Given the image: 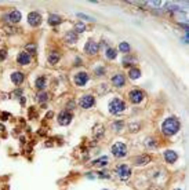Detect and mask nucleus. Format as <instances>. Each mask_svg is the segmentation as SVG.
<instances>
[{"instance_id":"obj_32","label":"nucleus","mask_w":189,"mask_h":190,"mask_svg":"<svg viewBox=\"0 0 189 190\" xmlns=\"http://www.w3.org/2000/svg\"><path fill=\"white\" fill-rule=\"evenodd\" d=\"M149 3H151L152 6H155V7H159L160 4H162V1H149Z\"/></svg>"},{"instance_id":"obj_24","label":"nucleus","mask_w":189,"mask_h":190,"mask_svg":"<svg viewBox=\"0 0 189 190\" xmlns=\"http://www.w3.org/2000/svg\"><path fill=\"white\" fill-rule=\"evenodd\" d=\"M106 57L109 58V59H115V58H116V50L108 48L106 50Z\"/></svg>"},{"instance_id":"obj_7","label":"nucleus","mask_w":189,"mask_h":190,"mask_svg":"<svg viewBox=\"0 0 189 190\" xmlns=\"http://www.w3.org/2000/svg\"><path fill=\"white\" fill-rule=\"evenodd\" d=\"M130 99H131L132 103L142 102V99H144V92L140 91V90H132V91L130 92Z\"/></svg>"},{"instance_id":"obj_21","label":"nucleus","mask_w":189,"mask_h":190,"mask_svg":"<svg viewBox=\"0 0 189 190\" xmlns=\"http://www.w3.org/2000/svg\"><path fill=\"white\" fill-rule=\"evenodd\" d=\"M35 86H36V88H39V90H43V88H44V86H46V79H44V77H39V79L36 80Z\"/></svg>"},{"instance_id":"obj_25","label":"nucleus","mask_w":189,"mask_h":190,"mask_svg":"<svg viewBox=\"0 0 189 190\" xmlns=\"http://www.w3.org/2000/svg\"><path fill=\"white\" fill-rule=\"evenodd\" d=\"M84 29H86L84 23L83 22H79L77 25H76V28H75V32H76V33H82V32H84Z\"/></svg>"},{"instance_id":"obj_30","label":"nucleus","mask_w":189,"mask_h":190,"mask_svg":"<svg viewBox=\"0 0 189 190\" xmlns=\"http://www.w3.org/2000/svg\"><path fill=\"white\" fill-rule=\"evenodd\" d=\"M77 17H80V18L86 19V21H94L93 18H90V17H87V15H84V14H77Z\"/></svg>"},{"instance_id":"obj_4","label":"nucleus","mask_w":189,"mask_h":190,"mask_svg":"<svg viewBox=\"0 0 189 190\" xmlns=\"http://www.w3.org/2000/svg\"><path fill=\"white\" fill-rule=\"evenodd\" d=\"M112 153H113L115 157L120 159V157H124L127 154V148H126L124 143H115L112 146Z\"/></svg>"},{"instance_id":"obj_34","label":"nucleus","mask_w":189,"mask_h":190,"mask_svg":"<svg viewBox=\"0 0 189 190\" xmlns=\"http://www.w3.org/2000/svg\"><path fill=\"white\" fill-rule=\"evenodd\" d=\"M175 190H179V189H175Z\"/></svg>"},{"instance_id":"obj_6","label":"nucleus","mask_w":189,"mask_h":190,"mask_svg":"<svg viewBox=\"0 0 189 190\" xmlns=\"http://www.w3.org/2000/svg\"><path fill=\"white\" fill-rule=\"evenodd\" d=\"M71 121H72V114L69 112H61L58 116V123L61 126H68Z\"/></svg>"},{"instance_id":"obj_28","label":"nucleus","mask_w":189,"mask_h":190,"mask_svg":"<svg viewBox=\"0 0 189 190\" xmlns=\"http://www.w3.org/2000/svg\"><path fill=\"white\" fill-rule=\"evenodd\" d=\"M121 128H123V121H116L115 123V129L119 131V129H121Z\"/></svg>"},{"instance_id":"obj_15","label":"nucleus","mask_w":189,"mask_h":190,"mask_svg":"<svg viewBox=\"0 0 189 190\" xmlns=\"http://www.w3.org/2000/svg\"><path fill=\"white\" fill-rule=\"evenodd\" d=\"M8 19L14 23L19 22V19H21V12L19 11H11L10 14H8Z\"/></svg>"},{"instance_id":"obj_26","label":"nucleus","mask_w":189,"mask_h":190,"mask_svg":"<svg viewBox=\"0 0 189 190\" xmlns=\"http://www.w3.org/2000/svg\"><path fill=\"white\" fill-rule=\"evenodd\" d=\"M26 50L29 51V53H35V51H36V46H35V44H28Z\"/></svg>"},{"instance_id":"obj_8","label":"nucleus","mask_w":189,"mask_h":190,"mask_svg":"<svg viewBox=\"0 0 189 190\" xmlns=\"http://www.w3.org/2000/svg\"><path fill=\"white\" fill-rule=\"evenodd\" d=\"M28 22H29V25H32V26H38V25H40V22H42V17H40V14H38V12H30L29 15H28Z\"/></svg>"},{"instance_id":"obj_31","label":"nucleus","mask_w":189,"mask_h":190,"mask_svg":"<svg viewBox=\"0 0 189 190\" xmlns=\"http://www.w3.org/2000/svg\"><path fill=\"white\" fill-rule=\"evenodd\" d=\"M104 72H105V70H104V68H97L95 69V75H104Z\"/></svg>"},{"instance_id":"obj_29","label":"nucleus","mask_w":189,"mask_h":190,"mask_svg":"<svg viewBox=\"0 0 189 190\" xmlns=\"http://www.w3.org/2000/svg\"><path fill=\"white\" fill-rule=\"evenodd\" d=\"M132 61V58L131 57H126L124 58V61H123V65H124V66H129L130 65V62Z\"/></svg>"},{"instance_id":"obj_16","label":"nucleus","mask_w":189,"mask_h":190,"mask_svg":"<svg viewBox=\"0 0 189 190\" xmlns=\"http://www.w3.org/2000/svg\"><path fill=\"white\" fill-rule=\"evenodd\" d=\"M49 23H50V25H53V26H55V25H60V23H61V17L57 15V14H51V15L49 17Z\"/></svg>"},{"instance_id":"obj_20","label":"nucleus","mask_w":189,"mask_h":190,"mask_svg":"<svg viewBox=\"0 0 189 190\" xmlns=\"http://www.w3.org/2000/svg\"><path fill=\"white\" fill-rule=\"evenodd\" d=\"M36 99H38V102H46L47 101V92L44 91H39L38 95H36Z\"/></svg>"},{"instance_id":"obj_9","label":"nucleus","mask_w":189,"mask_h":190,"mask_svg":"<svg viewBox=\"0 0 189 190\" xmlns=\"http://www.w3.org/2000/svg\"><path fill=\"white\" fill-rule=\"evenodd\" d=\"M88 81V75L84 72H80L77 73L75 76V83L77 84V86H84V84Z\"/></svg>"},{"instance_id":"obj_1","label":"nucleus","mask_w":189,"mask_h":190,"mask_svg":"<svg viewBox=\"0 0 189 190\" xmlns=\"http://www.w3.org/2000/svg\"><path fill=\"white\" fill-rule=\"evenodd\" d=\"M179 121H178L175 117H168L166 118L162 124V131L164 135L167 137H171V135H174L175 132H178V129H179Z\"/></svg>"},{"instance_id":"obj_17","label":"nucleus","mask_w":189,"mask_h":190,"mask_svg":"<svg viewBox=\"0 0 189 190\" xmlns=\"http://www.w3.org/2000/svg\"><path fill=\"white\" fill-rule=\"evenodd\" d=\"M65 39H66V42H69V43H75L76 40H77V33H76L75 31H71L65 34Z\"/></svg>"},{"instance_id":"obj_22","label":"nucleus","mask_w":189,"mask_h":190,"mask_svg":"<svg viewBox=\"0 0 189 190\" xmlns=\"http://www.w3.org/2000/svg\"><path fill=\"white\" fill-rule=\"evenodd\" d=\"M60 61V55H58V54H50V57H49V62L51 65H55L57 64V62Z\"/></svg>"},{"instance_id":"obj_5","label":"nucleus","mask_w":189,"mask_h":190,"mask_svg":"<svg viewBox=\"0 0 189 190\" xmlns=\"http://www.w3.org/2000/svg\"><path fill=\"white\" fill-rule=\"evenodd\" d=\"M94 96H91V95H84V96H82L79 101V105L83 109H90V107L94 106Z\"/></svg>"},{"instance_id":"obj_27","label":"nucleus","mask_w":189,"mask_h":190,"mask_svg":"<svg viewBox=\"0 0 189 190\" xmlns=\"http://www.w3.org/2000/svg\"><path fill=\"white\" fill-rule=\"evenodd\" d=\"M6 55H7V51L6 50H0V61L6 59Z\"/></svg>"},{"instance_id":"obj_10","label":"nucleus","mask_w":189,"mask_h":190,"mask_svg":"<svg viewBox=\"0 0 189 190\" xmlns=\"http://www.w3.org/2000/svg\"><path fill=\"white\" fill-rule=\"evenodd\" d=\"M98 48H99V46L97 44V43L93 42V40H88L84 50H86V53L87 54H91V55H93V54H95L97 51H98Z\"/></svg>"},{"instance_id":"obj_23","label":"nucleus","mask_w":189,"mask_h":190,"mask_svg":"<svg viewBox=\"0 0 189 190\" xmlns=\"http://www.w3.org/2000/svg\"><path fill=\"white\" fill-rule=\"evenodd\" d=\"M119 50H120L121 53H129L130 51V44L129 43H126V42L120 43V44H119Z\"/></svg>"},{"instance_id":"obj_12","label":"nucleus","mask_w":189,"mask_h":190,"mask_svg":"<svg viewBox=\"0 0 189 190\" xmlns=\"http://www.w3.org/2000/svg\"><path fill=\"white\" fill-rule=\"evenodd\" d=\"M178 159L177 153L173 152V150H167V152H164V160H166L167 163H175Z\"/></svg>"},{"instance_id":"obj_14","label":"nucleus","mask_w":189,"mask_h":190,"mask_svg":"<svg viewBox=\"0 0 189 190\" xmlns=\"http://www.w3.org/2000/svg\"><path fill=\"white\" fill-rule=\"evenodd\" d=\"M11 81L15 84V86H19V84L24 81V75L19 72H15L11 75Z\"/></svg>"},{"instance_id":"obj_13","label":"nucleus","mask_w":189,"mask_h":190,"mask_svg":"<svg viewBox=\"0 0 189 190\" xmlns=\"http://www.w3.org/2000/svg\"><path fill=\"white\" fill-rule=\"evenodd\" d=\"M17 61H18V64H21V65H28L30 62V55L28 53H19Z\"/></svg>"},{"instance_id":"obj_19","label":"nucleus","mask_w":189,"mask_h":190,"mask_svg":"<svg viewBox=\"0 0 189 190\" xmlns=\"http://www.w3.org/2000/svg\"><path fill=\"white\" fill-rule=\"evenodd\" d=\"M151 161V157L148 156V154H144V156H140V159H137L135 160V163L137 164H146V163H149Z\"/></svg>"},{"instance_id":"obj_2","label":"nucleus","mask_w":189,"mask_h":190,"mask_svg":"<svg viewBox=\"0 0 189 190\" xmlns=\"http://www.w3.org/2000/svg\"><path fill=\"white\" fill-rule=\"evenodd\" d=\"M126 109V103L121 99H113L109 105V112L112 114H120Z\"/></svg>"},{"instance_id":"obj_11","label":"nucleus","mask_w":189,"mask_h":190,"mask_svg":"<svg viewBox=\"0 0 189 190\" xmlns=\"http://www.w3.org/2000/svg\"><path fill=\"white\" fill-rule=\"evenodd\" d=\"M124 83H126V80H124V76H123V75H115V76L112 77V84L116 86V87H123Z\"/></svg>"},{"instance_id":"obj_3","label":"nucleus","mask_w":189,"mask_h":190,"mask_svg":"<svg viewBox=\"0 0 189 190\" xmlns=\"http://www.w3.org/2000/svg\"><path fill=\"white\" fill-rule=\"evenodd\" d=\"M116 174L121 180H127V179L130 178V175H131V170L129 168V165L121 164V165H119V167L116 168Z\"/></svg>"},{"instance_id":"obj_18","label":"nucleus","mask_w":189,"mask_h":190,"mask_svg":"<svg viewBox=\"0 0 189 190\" xmlns=\"http://www.w3.org/2000/svg\"><path fill=\"white\" fill-rule=\"evenodd\" d=\"M129 76H130V79H132V80L140 79V76H141L140 69H137V68H131V69H130V72H129Z\"/></svg>"},{"instance_id":"obj_33","label":"nucleus","mask_w":189,"mask_h":190,"mask_svg":"<svg viewBox=\"0 0 189 190\" xmlns=\"http://www.w3.org/2000/svg\"><path fill=\"white\" fill-rule=\"evenodd\" d=\"M8 118V113H6V112H4L3 114H1V120H7Z\"/></svg>"}]
</instances>
